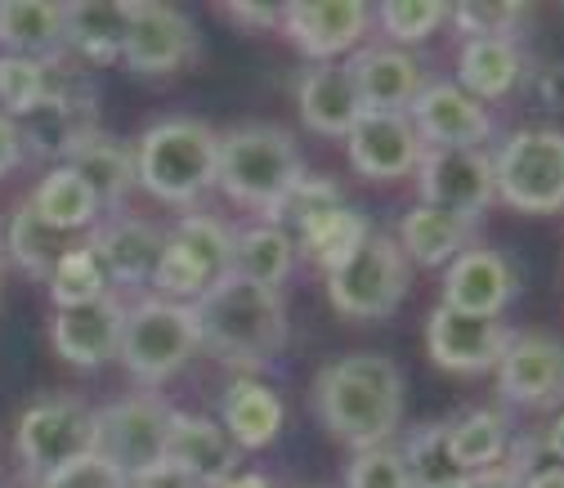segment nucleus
I'll return each instance as SVG.
<instances>
[{
  "instance_id": "39448f33",
  "label": "nucleus",
  "mask_w": 564,
  "mask_h": 488,
  "mask_svg": "<svg viewBox=\"0 0 564 488\" xmlns=\"http://www.w3.org/2000/svg\"><path fill=\"white\" fill-rule=\"evenodd\" d=\"M408 278H412V264L403 260L399 242L372 229L336 269H327V301L340 318L377 323L403 305Z\"/></svg>"
},
{
  "instance_id": "393cba45",
  "label": "nucleus",
  "mask_w": 564,
  "mask_h": 488,
  "mask_svg": "<svg viewBox=\"0 0 564 488\" xmlns=\"http://www.w3.org/2000/svg\"><path fill=\"white\" fill-rule=\"evenodd\" d=\"M130 28V0H82L63 6V45L86 63H117Z\"/></svg>"
},
{
  "instance_id": "49530a36",
  "label": "nucleus",
  "mask_w": 564,
  "mask_h": 488,
  "mask_svg": "<svg viewBox=\"0 0 564 488\" xmlns=\"http://www.w3.org/2000/svg\"><path fill=\"white\" fill-rule=\"evenodd\" d=\"M538 90H542V104L546 108H560L564 112V63H551L546 73L538 77Z\"/></svg>"
},
{
  "instance_id": "c03bdc74",
  "label": "nucleus",
  "mask_w": 564,
  "mask_h": 488,
  "mask_svg": "<svg viewBox=\"0 0 564 488\" xmlns=\"http://www.w3.org/2000/svg\"><path fill=\"white\" fill-rule=\"evenodd\" d=\"M126 488H202V484L188 479L184 470H175L171 462H162V466H153V470H144V475L126 479Z\"/></svg>"
},
{
  "instance_id": "2f4dec72",
  "label": "nucleus",
  "mask_w": 564,
  "mask_h": 488,
  "mask_svg": "<svg viewBox=\"0 0 564 488\" xmlns=\"http://www.w3.org/2000/svg\"><path fill=\"white\" fill-rule=\"evenodd\" d=\"M368 234H372V229H368L364 212H355L349 202H340V206H332V212L305 220L292 242H296V251H305V260H314V264H323V269H336Z\"/></svg>"
},
{
  "instance_id": "bb28decb",
  "label": "nucleus",
  "mask_w": 564,
  "mask_h": 488,
  "mask_svg": "<svg viewBox=\"0 0 564 488\" xmlns=\"http://www.w3.org/2000/svg\"><path fill=\"white\" fill-rule=\"evenodd\" d=\"M524 82V50L516 41H462L457 86L479 104L502 99Z\"/></svg>"
},
{
  "instance_id": "3c124183",
  "label": "nucleus",
  "mask_w": 564,
  "mask_h": 488,
  "mask_svg": "<svg viewBox=\"0 0 564 488\" xmlns=\"http://www.w3.org/2000/svg\"><path fill=\"white\" fill-rule=\"evenodd\" d=\"M0 283H6V269H0Z\"/></svg>"
},
{
  "instance_id": "6e6552de",
  "label": "nucleus",
  "mask_w": 564,
  "mask_h": 488,
  "mask_svg": "<svg viewBox=\"0 0 564 488\" xmlns=\"http://www.w3.org/2000/svg\"><path fill=\"white\" fill-rule=\"evenodd\" d=\"M14 444H19L23 475L41 484L45 475L63 470L67 462L95 453V412L73 394L41 399L19 416Z\"/></svg>"
},
{
  "instance_id": "e433bc0d",
  "label": "nucleus",
  "mask_w": 564,
  "mask_h": 488,
  "mask_svg": "<svg viewBox=\"0 0 564 488\" xmlns=\"http://www.w3.org/2000/svg\"><path fill=\"white\" fill-rule=\"evenodd\" d=\"M50 296H54L58 310L90 305V301L108 296V278H104V269H99V260H95V251H90L86 242L73 247V251H67V256L54 264V273H50Z\"/></svg>"
},
{
  "instance_id": "37998d69",
  "label": "nucleus",
  "mask_w": 564,
  "mask_h": 488,
  "mask_svg": "<svg viewBox=\"0 0 564 488\" xmlns=\"http://www.w3.org/2000/svg\"><path fill=\"white\" fill-rule=\"evenodd\" d=\"M220 14H225L229 23H238V28H251V32H269V28H278V10H273V6H247V0H225Z\"/></svg>"
},
{
  "instance_id": "09e8293b",
  "label": "nucleus",
  "mask_w": 564,
  "mask_h": 488,
  "mask_svg": "<svg viewBox=\"0 0 564 488\" xmlns=\"http://www.w3.org/2000/svg\"><path fill=\"white\" fill-rule=\"evenodd\" d=\"M542 444H546V453L564 466V408H560V416H555V422H551V431L542 435Z\"/></svg>"
},
{
  "instance_id": "8fccbe9b",
  "label": "nucleus",
  "mask_w": 564,
  "mask_h": 488,
  "mask_svg": "<svg viewBox=\"0 0 564 488\" xmlns=\"http://www.w3.org/2000/svg\"><path fill=\"white\" fill-rule=\"evenodd\" d=\"M216 488H273V479H264V475H229Z\"/></svg>"
},
{
  "instance_id": "4468645a",
  "label": "nucleus",
  "mask_w": 564,
  "mask_h": 488,
  "mask_svg": "<svg viewBox=\"0 0 564 488\" xmlns=\"http://www.w3.org/2000/svg\"><path fill=\"white\" fill-rule=\"evenodd\" d=\"M408 121L426 149H484V139L492 134L488 108L457 82H426L408 108Z\"/></svg>"
},
{
  "instance_id": "79ce46f5",
  "label": "nucleus",
  "mask_w": 564,
  "mask_h": 488,
  "mask_svg": "<svg viewBox=\"0 0 564 488\" xmlns=\"http://www.w3.org/2000/svg\"><path fill=\"white\" fill-rule=\"evenodd\" d=\"M41 488H126V475L112 470L99 453H86V457H77V462H67L63 470L45 475Z\"/></svg>"
},
{
  "instance_id": "7c9ffc66",
  "label": "nucleus",
  "mask_w": 564,
  "mask_h": 488,
  "mask_svg": "<svg viewBox=\"0 0 564 488\" xmlns=\"http://www.w3.org/2000/svg\"><path fill=\"white\" fill-rule=\"evenodd\" d=\"M73 251V242H67V234L50 229L41 216H36V206L32 202H19L10 220H6V256L28 273V278H45L50 283V273L54 264Z\"/></svg>"
},
{
  "instance_id": "a19ab883",
  "label": "nucleus",
  "mask_w": 564,
  "mask_h": 488,
  "mask_svg": "<svg viewBox=\"0 0 564 488\" xmlns=\"http://www.w3.org/2000/svg\"><path fill=\"white\" fill-rule=\"evenodd\" d=\"M345 197H340V188L327 180V175H301L296 184H292V193L282 197V206H278V220L273 225H282V220H296V229L305 225V220H314V216H323V212H332V206H340Z\"/></svg>"
},
{
  "instance_id": "a878e982",
  "label": "nucleus",
  "mask_w": 564,
  "mask_h": 488,
  "mask_svg": "<svg viewBox=\"0 0 564 488\" xmlns=\"http://www.w3.org/2000/svg\"><path fill=\"white\" fill-rule=\"evenodd\" d=\"M220 426L238 448H269L282 431V399L256 381V377H238L225 390V408H220Z\"/></svg>"
},
{
  "instance_id": "f257e3e1",
  "label": "nucleus",
  "mask_w": 564,
  "mask_h": 488,
  "mask_svg": "<svg viewBox=\"0 0 564 488\" xmlns=\"http://www.w3.org/2000/svg\"><path fill=\"white\" fill-rule=\"evenodd\" d=\"M314 412L355 453L381 448L403 426V372L386 355H345L314 377Z\"/></svg>"
},
{
  "instance_id": "6ab92c4d",
  "label": "nucleus",
  "mask_w": 564,
  "mask_h": 488,
  "mask_svg": "<svg viewBox=\"0 0 564 488\" xmlns=\"http://www.w3.org/2000/svg\"><path fill=\"white\" fill-rule=\"evenodd\" d=\"M345 67L355 77L364 112H408L412 99L426 90V67L399 45H364Z\"/></svg>"
},
{
  "instance_id": "de8ad7c7",
  "label": "nucleus",
  "mask_w": 564,
  "mask_h": 488,
  "mask_svg": "<svg viewBox=\"0 0 564 488\" xmlns=\"http://www.w3.org/2000/svg\"><path fill=\"white\" fill-rule=\"evenodd\" d=\"M475 488H520V466L507 457L502 466H492V470L475 475Z\"/></svg>"
},
{
  "instance_id": "423d86ee",
  "label": "nucleus",
  "mask_w": 564,
  "mask_h": 488,
  "mask_svg": "<svg viewBox=\"0 0 564 488\" xmlns=\"http://www.w3.org/2000/svg\"><path fill=\"white\" fill-rule=\"evenodd\" d=\"M492 188L511 212L524 216L564 212V130H516L492 158Z\"/></svg>"
},
{
  "instance_id": "ddd939ff",
  "label": "nucleus",
  "mask_w": 564,
  "mask_h": 488,
  "mask_svg": "<svg viewBox=\"0 0 564 488\" xmlns=\"http://www.w3.org/2000/svg\"><path fill=\"white\" fill-rule=\"evenodd\" d=\"M278 28L305 58L332 63L359 45V36L372 28V10L364 0H292L278 10Z\"/></svg>"
},
{
  "instance_id": "9b49d317",
  "label": "nucleus",
  "mask_w": 564,
  "mask_h": 488,
  "mask_svg": "<svg viewBox=\"0 0 564 488\" xmlns=\"http://www.w3.org/2000/svg\"><path fill=\"white\" fill-rule=\"evenodd\" d=\"M197 58V32L188 14L158 0H130V28L121 45V63L139 77H171Z\"/></svg>"
},
{
  "instance_id": "412c9836",
  "label": "nucleus",
  "mask_w": 564,
  "mask_h": 488,
  "mask_svg": "<svg viewBox=\"0 0 564 488\" xmlns=\"http://www.w3.org/2000/svg\"><path fill=\"white\" fill-rule=\"evenodd\" d=\"M166 462L175 470H184L188 479H197L202 488H216L229 475H238V444L225 435L220 422L197 412H171L166 426Z\"/></svg>"
},
{
  "instance_id": "9d476101",
  "label": "nucleus",
  "mask_w": 564,
  "mask_h": 488,
  "mask_svg": "<svg viewBox=\"0 0 564 488\" xmlns=\"http://www.w3.org/2000/svg\"><path fill=\"white\" fill-rule=\"evenodd\" d=\"M416 193L426 206L479 220L498 188H492V153L484 149H426L416 162Z\"/></svg>"
},
{
  "instance_id": "1a4fd4ad",
  "label": "nucleus",
  "mask_w": 564,
  "mask_h": 488,
  "mask_svg": "<svg viewBox=\"0 0 564 488\" xmlns=\"http://www.w3.org/2000/svg\"><path fill=\"white\" fill-rule=\"evenodd\" d=\"M166 426H171V408L153 394L108 403L104 412H95V453L112 470L134 479L166 462Z\"/></svg>"
},
{
  "instance_id": "c85d7f7f",
  "label": "nucleus",
  "mask_w": 564,
  "mask_h": 488,
  "mask_svg": "<svg viewBox=\"0 0 564 488\" xmlns=\"http://www.w3.org/2000/svg\"><path fill=\"white\" fill-rule=\"evenodd\" d=\"M0 45L19 58H54L63 45V6L45 0H6L0 6Z\"/></svg>"
},
{
  "instance_id": "c9c22d12",
  "label": "nucleus",
  "mask_w": 564,
  "mask_h": 488,
  "mask_svg": "<svg viewBox=\"0 0 564 488\" xmlns=\"http://www.w3.org/2000/svg\"><path fill=\"white\" fill-rule=\"evenodd\" d=\"M372 23L386 32L390 45H421L431 41L444 23H448V6L444 0H386L372 10Z\"/></svg>"
},
{
  "instance_id": "cd10ccee",
  "label": "nucleus",
  "mask_w": 564,
  "mask_h": 488,
  "mask_svg": "<svg viewBox=\"0 0 564 488\" xmlns=\"http://www.w3.org/2000/svg\"><path fill=\"white\" fill-rule=\"evenodd\" d=\"M296 269V242L282 225H256V229H242L234 234V264L229 273L247 278L256 288H282Z\"/></svg>"
},
{
  "instance_id": "b1692460",
  "label": "nucleus",
  "mask_w": 564,
  "mask_h": 488,
  "mask_svg": "<svg viewBox=\"0 0 564 488\" xmlns=\"http://www.w3.org/2000/svg\"><path fill=\"white\" fill-rule=\"evenodd\" d=\"M58 166L73 171L95 193L99 212H104V206H121V197L134 188V153L121 144V139H112L104 130H90Z\"/></svg>"
},
{
  "instance_id": "f3484780",
  "label": "nucleus",
  "mask_w": 564,
  "mask_h": 488,
  "mask_svg": "<svg viewBox=\"0 0 564 488\" xmlns=\"http://www.w3.org/2000/svg\"><path fill=\"white\" fill-rule=\"evenodd\" d=\"M345 153L364 180H403L416 171L426 144L412 130L408 112H364L345 134Z\"/></svg>"
},
{
  "instance_id": "ea45409f",
  "label": "nucleus",
  "mask_w": 564,
  "mask_h": 488,
  "mask_svg": "<svg viewBox=\"0 0 564 488\" xmlns=\"http://www.w3.org/2000/svg\"><path fill=\"white\" fill-rule=\"evenodd\" d=\"M345 488H412L408 479V466L399 457L394 444H381V448H364L355 453L345 470Z\"/></svg>"
},
{
  "instance_id": "a18cd8bd",
  "label": "nucleus",
  "mask_w": 564,
  "mask_h": 488,
  "mask_svg": "<svg viewBox=\"0 0 564 488\" xmlns=\"http://www.w3.org/2000/svg\"><path fill=\"white\" fill-rule=\"evenodd\" d=\"M19 162H23V134H19V121L0 117V175H10Z\"/></svg>"
},
{
  "instance_id": "58836bf2",
  "label": "nucleus",
  "mask_w": 564,
  "mask_h": 488,
  "mask_svg": "<svg viewBox=\"0 0 564 488\" xmlns=\"http://www.w3.org/2000/svg\"><path fill=\"white\" fill-rule=\"evenodd\" d=\"M45 99V63L0 54V117L23 121Z\"/></svg>"
},
{
  "instance_id": "dca6fc26",
  "label": "nucleus",
  "mask_w": 564,
  "mask_h": 488,
  "mask_svg": "<svg viewBox=\"0 0 564 488\" xmlns=\"http://www.w3.org/2000/svg\"><path fill=\"white\" fill-rule=\"evenodd\" d=\"M520 292V273L516 264L492 251V247H466L457 260L444 264V296L440 305L479 314V318H502V310Z\"/></svg>"
},
{
  "instance_id": "20e7f679",
  "label": "nucleus",
  "mask_w": 564,
  "mask_h": 488,
  "mask_svg": "<svg viewBox=\"0 0 564 488\" xmlns=\"http://www.w3.org/2000/svg\"><path fill=\"white\" fill-rule=\"evenodd\" d=\"M134 184H144L158 202L188 206L220 166V130L197 117H162L134 139Z\"/></svg>"
},
{
  "instance_id": "2eb2a0df",
  "label": "nucleus",
  "mask_w": 564,
  "mask_h": 488,
  "mask_svg": "<svg viewBox=\"0 0 564 488\" xmlns=\"http://www.w3.org/2000/svg\"><path fill=\"white\" fill-rule=\"evenodd\" d=\"M498 390L520 408H560L564 403V340L524 332L498 359Z\"/></svg>"
},
{
  "instance_id": "0eeeda50",
  "label": "nucleus",
  "mask_w": 564,
  "mask_h": 488,
  "mask_svg": "<svg viewBox=\"0 0 564 488\" xmlns=\"http://www.w3.org/2000/svg\"><path fill=\"white\" fill-rule=\"evenodd\" d=\"M197 345L202 340H197L193 305H175L158 296V301H139L126 310L117 359L139 386H162L197 355Z\"/></svg>"
},
{
  "instance_id": "7ed1b4c3",
  "label": "nucleus",
  "mask_w": 564,
  "mask_h": 488,
  "mask_svg": "<svg viewBox=\"0 0 564 488\" xmlns=\"http://www.w3.org/2000/svg\"><path fill=\"white\" fill-rule=\"evenodd\" d=\"M305 175L296 134L269 126V121H247L220 134V166L216 184L251 212L264 216V225L278 220L282 197L292 193V184Z\"/></svg>"
},
{
  "instance_id": "aec40b11",
  "label": "nucleus",
  "mask_w": 564,
  "mask_h": 488,
  "mask_svg": "<svg viewBox=\"0 0 564 488\" xmlns=\"http://www.w3.org/2000/svg\"><path fill=\"white\" fill-rule=\"evenodd\" d=\"M108 278V288H153V273L166 247V234L149 220H134V216H117L112 225L95 229L86 242Z\"/></svg>"
},
{
  "instance_id": "473e14b6",
  "label": "nucleus",
  "mask_w": 564,
  "mask_h": 488,
  "mask_svg": "<svg viewBox=\"0 0 564 488\" xmlns=\"http://www.w3.org/2000/svg\"><path fill=\"white\" fill-rule=\"evenodd\" d=\"M166 242L202 273L206 288L220 283V278L229 273V264H234V229L225 220H216V216H184L166 234Z\"/></svg>"
},
{
  "instance_id": "f704fd0d",
  "label": "nucleus",
  "mask_w": 564,
  "mask_h": 488,
  "mask_svg": "<svg viewBox=\"0 0 564 488\" xmlns=\"http://www.w3.org/2000/svg\"><path fill=\"white\" fill-rule=\"evenodd\" d=\"M403 466H408V479L412 488H453L466 479V470L457 466L453 457V444H448V422H431L408 435V444L399 448Z\"/></svg>"
},
{
  "instance_id": "c756f323",
  "label": "nucleus",
  "mask_w": 564,
  "mask_h": 488,
  "mask_svg": "<svg viewBox=\"0 0 564 488\" xmlns=\"http://www.w3.org/2000/svg\"><path fill=\"white\" fill-rule=\"evenodd\" d=\"M448 444H453V457L466 475H484L492 466H502L511 457V422L502 412L492 408H475L457 422H448Z\"/></svg>"
},
{
  "instance_id": "5701e85b",
  "label": "nucleus",
  "mask_w": 564,
  "mask_h": 488,
  "mask_svg": "<svg viewBox=\"0 0 564 488\" xmlns=\"http://www.w3.org/2000/svg\"><path fill=\"white\" fill-rule=\"evenodd\" d=\"M475 238V220L466 216H453V212H440V206H426L416 202L412 212L399 220V251L408 264H421V269H440L448 260H457Z\"/></svg>"
},
{
  "instance_id": "a211bd4d",
  "label": "nucleus",
  "mask_w": 564,
  "mask_h": 488,
  "mask_svg": "<svg viewBox=\"0 0 564 488\" xmlns=\"http://www.w3.org/2000/svg\"><path fill=\"white\" fill-rule=\"evenodd\" d=\"M121 323H126V305L108 292V296H99L90 305L54 310L50 345H54V355L63 364H73V368H99V364L117 359Z\"/></svg>"
},
{
  "instance_id": "f03ea898",
  "label": "nucleus",
  "mask_w": 564,
  "mask_h": 488,
  "mask_svg": "<svg viewBox=\"0 0 564 488\" xmlns=\"http://www.w3.org/2000/svg\"><path fill=\"white\" fill-rule=\"evenodd\" d=\"M197 340L229 368L256 372L273 364V355L288 345V305L282 292L256 288L238 273H225L193 301Z\"/></svg>"
},
{
  "instance_id": "f8f14e48",
  "label": "nucleus",
  "mask_w": 564,
  "mask_h": 488,
  "mask_svg": "<svg viewBox=\"0 0 564 488\" xmlns=\"http://www.w3.org/2000/svg\"><path fill=\"white\" fill-rule=\"evenodd\" d=\"M511 336L516 332H507L502 318H479V314H462V310L435 305L431 318H426V355L444 372L479 377V372L498 368Z\"/></svg>"
},
{
  "instance_id": "4be33fe9",
  "label": "nucleus",
  "mask_w": 564,
  "mask_h": 488,
  "mask_svg": "<svg viewBox=\"0 0 564 488\" xmlns=\"http://www.w3.org/2000/svg\"><path fill=\"white\" fill-rule=\"evenodd\" d=\"M296 108H301V121L327 139H345L349 126L364 117V99L345 63H314L296 86Z\"/></svg>"
},
{
  "instance_id": "4c0bfd02",
  "label": "nucleus",
  "mask_w": 564,
  "mask_h": 488,
  "mask_svg": "<svg viewBox=\"0 0 564 488\" xmlns=\"http://www.w3.org/2000/svg\"><path fill=\"white\" fill-rule=\"evenodd\" d=\"M524 19H529V6H507V0H462V6H448V28H457L462 41H511Z\"/></svg>"
},
{
  "instance_id": "72a5a7b5",
  "label": "nucleus",
  "mask_w": 564,
  "mask_h": 488,
  "mask_svg": "<svg viewBox=\"0 0 564 488\" xmlns=\"http://www.w3.org/2000/svg\"><path fill=\"white\" fill-rule=\"evenodd\" d=\"M28 202L36 206V216H41L50 229H58V234H77V229H90V225L99 220L95 193H90L73 171H63V166H54Z\"/></svg>"
}]
</instances>
